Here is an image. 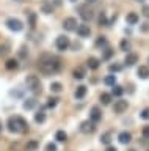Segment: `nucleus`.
<instances>
[{"label": "nucleus", "mask_w": 149, "mask_h": 151, "mask_svg": "<svg viewBox=\"0 0 149 151\" xmlns=\"http://www.w3.org/2000/svg\"><path fill=\"white\" fill-rule=\"evenodd\" d=\"M77 19L76 17H68V19H64V22H63V27H64V30H68V32H74L77 28Z\"/></svg>", "instance_id": "9"}, {"label": "nucleus", "mask_w": 149, "mask_h": 151, "mask_svg": "<svg viewBox=\"0 0 149 151\" xmlns=\"http://www.w3.org/2000/svg\"><path fill=\"white\" fill-rule=\"evenodd\" d=\"M61 88H63V85L60 83V82H53V83H50V90H52L53 93H60V91H61Z\"/></svg>", "instance_id": "28"}, {"label": "nucleus", "mask_w": 149, "mask_h": 151, "mask_svg": "<svg viewBox=\"0 0 149 151\" xmlns=\"http://www.w3.org/2000/svg\"><path fill=\"white\" fill-rule=\"evenodd\" d=\"M111 55H113V50H111L110 47H108V49H105L104 55H102V60H108V58H110Z\"/></svg>", "instance_id": "34"}, {"label": "nucleus", "mask_w": 149, "mask_h": 151, "mask_svg": "<svg viewBox=\"0 0 149 151\" xmlns=\"http://www.w3.org/2000/svg\"><path fill=\"white\" fill-rule=\"evenodd\" d=\"M129 107V102L124 101V99H118V101H115V106H113V110L115 113H124L127 110Z\"/></svg>", "instance_id": "8"}, {"label": "nucleus", "mask_w": 149, "mask_h": 151, "mask_svg": "<svg viewBox=\"0 0 149 151\" xmlns=\"http://www.w3.org/2000/svg\"><path fill=\"white\" fill-rule=\"evenodd\" d=\"M124 63L127 65V66H133L135 63H138V55H137V54H133V52H127Z\"/></svg>", "instance_id": "12"}, {"label": "nucleus", "mask_w": 149, "mask_h": 151, "mask_svg": "<svg viewBox=\"0 0 149 151\" xmlns=\"http://www.w3.org/2000/svg\"><path fill=\"white\" fill-rule=\"evenodd\" d=\"M141 32H149V24L148 22H144L141 25Z\"/></svg>", "instance_id": "42"}, {"label": "nucleus", "mask_w": 149, "mask_h": 151, "mask_svg": "<svg viewBox=\"0 0 149 151\" xmlns=\"http://www.w3.org/2000/svg\"><path fill=\"white\" fill-rule=\"evenodd\" d=\"M41 9H43V13H44V14H50V13L53 11L52 5H47V3H44L43 6H41Z\"/></svg>", "instance_id": "31"}, {"label": "nucleus", "mask_w": 149, "mask_h": 151, "mask_svg": "<svg viewBox=\"0 0 149 151\" xmlns=\"http://www.w3.org/2000/svg\"><path fill=\"white\" fill-rule=\"evenodd\" d=\"M129 151H135V150H129Z\"/></svg>", "instance_id": "48"}, {"label": "nucleus", "mask_w": 149, "mask_h": 151, "mask_svg": "<svg viewBox=\"0 0 149 151\" xmlns=\"http://www.w3.org/2000/svg\"><path fill=\"white\" fill-rule=\"evenodd\" d=\"M35 121H36V123H44V121H46V113H44V110H39V112L35 113Z\"/></svg>", "instance_id": "23"}, {"label": "nucleus", "mask_w": 149, "mask_h": 151, "mask_svg": "<svg viewBox=\"0 0 149 151\" xmlns=\"http://www.w3.org/2000/svg\"><path fill=\"white\" fill-rule=\"evenodd\" d=\"M5 25L10 28L11 32H21L22 28H24V24H22L19 19H16V17H10V19H6V22H5Z\"/></svg>", "instance_id": "6"}, {"label": "nucleus", "mask_w": 149, "mask_h": 151, "mask_svg": "<svg viewBox=\"0 0 149 151\" xmlns=\"http://www.w3.org/2000/svg\"><path fill=\"white\" fill-rule=\"evenodd\" d=\"M16 2H19V0H16Z\"/></svg>", "instance_id": "50"}, {"label": "nucleus", "mask_w": 149, "mask_h": 151, "mask_svg": "<svg viewBox=\"0 0 149 151\" xmlns=\"http://www.w3.org/2000/svg\"><path fill=\"white\" fill-rule=\"evenodd\" d=\"M90 120L93 121V123H99L101 120H102V112H101V109L99 107H93L91 109V112H90Z\"/></svg>", "instance_id": "11"}, {"label": "nucleus", "mask_w": 149, "mask_h": 151, "mask_svg": "<svg viewBox=\"0 0 149 151\" xmlns=\"http://www.w3.org/2000/svg\"><path fill=\"white\" fill-rule=\"evenodd\" d=\"M6 126H8V131L13 132V134H25V132H29V123H27L25 118H22L19 115L8 118Z\"/></svg>", "instance_id": "2"}, {"label": "nucleus", "mask_w": 149, "mask_h": 151, "mask_svg": "<svg viewBox=\"0 0 149 151\" xmlns=\"http://www.w3.org/2000/svg\"><path fill=\"white\" fill-rule=\"evenodd\" d=\"M105 151H118V150H116V148H115V146H108V148H107Z\"/></svg>", "instance_id": "44"}, {"label": "nucleus", "mask_w": 149, "mask_h": 151, "mask_svg": "<svg viewBox=\"0 0 149 151\" xmlns=\"http://www.w3.org/2000/svg\"><path fill=\"white\" fill-rule=\"evenodd\" d=\"M125 21H127V24H130V25H135V24H138V14L137 13H129L127 17H125Z\"/></svg>", "instance_id": "16"}, {"label": "nucleus", "mask_w": 149, "mask_h": 151, "mask_svg": "<svg viewBox=\"0 0 149 151\" xmlns=\"http://www.w3.org/2000/svg\"><path fill=\"white\" fill-rule=\"evenodd\" d=\"M80 131L83 134H93V132L96 131V123H93L91 120H86L80 123Z\"/></svg>", "instance_id": "7"}, {"label": "nucleus", "mask_w": 149, "mask_h": 151, "mask_svg": "<svg viewBox=\"0 0 149 151\" xmlns=\"http://www.w3.org/2000/svg\"><path fill=\"white\" fill-rule=\"evenodd\" d=\"M76 32H77V35H78V36H82V38H86V36H90V35H91L90 25H86V24H80V25H77Z\"/></svg>", "instance_id": "10"}, {"label": "nucleus", "mask_w": 149, "mask_h": 151, "mask_svg": "<svg viewBox=\"0 0 149 151\" xmlns=\"http://www.w3.org/2000/svg\"><path fill=\"white\" fill-rule=\"evenodd\" d=\"M140 116H141L143 120H149V107L144 109V110H143L141 113H140Z\"/></svg>", "instance_id": "37"}, {"label": "nucleus", "mask_w": 149, "mask_h": 151, "mask_svg": "<svg viewBox=\"0 0 149 151\" xmlns=\"http://www.w3.org/2000/svg\"><path fill=\"white\" fill-rule=\"evenodd\" d=\"M78 14H80V17L83 19V21H91L93 17H94V11L90 8V3H83L78 6Z\"/></svg>", "instance_id": "4"}, {"label": "nucleus", "mask_w": 149, "mask_h": 151, "mask_svg": "<svg viewBox=\"0 0 149 151\" xmlns=\"http://www.w3.org/2000/svg\"><path fill=\"white\" fill-rule=\"evenodd\" d=\"M104 83L105 85H110V87L116 85V76H107V77L104 79Z\"/></svg>", "instance_id": "26"}, {"label": "nucleus", "mask_w": 149, "mask_h": 151, "mask_svg": "<svg viewBox=\"0 0 149 151\" xmlns=\"http://www.w3.org/2000/svg\"><path fill=\"white\" fill-rule=\"evenodd\" d=\"M72 76H74L76 79H83V77H85V69H83L82 66H78V68H76V69H74Z\"/></svg>", "instance_id": "22"}, {"label": "nucleus", "mask_w": 149, "mask_h": 151, "mask_svg": "<svg viewBox=\"0 0 149 151\" xmlns=\"http://www.w3.org/2000/svg\"><path fill=\"white\" fill-rule=\"evenodd\" d=\"M27 55H29V50L25 52V47H21V50H19V57H21V58H25Z\"/></svg>", "instance_id": "41"}, {"label": "nucleus", "mask_w": 149, "mask_h": 151, "mask_svg": "<svg viewBox=\"0 0 149 151\" xmlns=\"http://www.w3.org/2000/svg\"><path fill=\"white\" fill-rule=\"evenodd\" d=\"M8 52H10V44L5 42L3 46H0V55H6Z\"/></svg>", "instance_id": "32"}, {"label": "nucleus", "mask_w": 149, "mask_h": 151, "mask_svg": "<svg viewBox=\"0 0 149 151\" xmlns=\"http://www.w3.org/2000/svg\"><path fill=\"white\" fill-rule=\"evenodd\" d=\"M118 139H119V142L123 145H127V143H130V140H132V135H130L127 131H124V132H121V134L118 135Z\"/></svg>", "instance_id": "14"}, {"label": "nucleus", "mask_w": 149, "mask_h": 151, "mask_svg": "<svg viewBox=\"0 0 149 151\" xmlns=\"http://www.w3.org/2000/svg\"><path fill=\"white\" fill-rule=\"evenodd\" d=\"M38 68L44 76L57 74V73H60V69H61V60H60L58 57L52 55V54H44L39 58Z\"/></svg>", "instance_id": "1"}, {"label": "nucleus", "mask_w": 149, "mask_h": 151, "mask_svg": "<svg viewBox=\"0 0 149 151\" xmlns=\"http://www.w3.org/2000/svg\"><path fill=\"white\" fill-rule=\"evenodd\" d=\"M72 2H76V0H72Z\"/></svg>", "instance_id": "49"}, {"label": "nucleus", "mask_w": 149, "mask_h": 151, "mask_svg": "<svg viewBox=\"0 0 149 151\" xmlns=\"http://www.w3.org/2000/svg\"><path fill=\"white\" fill-rule=\"evenodd\" d=\"M0 129H2V123H0Z\"/></svg>", "instance_id": "47"}, {"label": "nucleus", "mask_w": 149, "mask_h": 151, "mask_svg": "<svg viewBox=\"0 0 149 151\" xmlns=\"http://www.w3.org/2000/svg\"><path fill=\"white\" fill-rule=\"evenodd\" d=\"M107 44V40H105V36H99L97 38V41H96V46H105Z\"/></svg>", "instance_id": "36"}, {"label": "nucleus", "mask_w": 149, "mask_h": 151, "mask_svg": "<svg viewBox=\"0 0 149 151\" xmlns=\"http://www.w3.org/2000/svg\"><path fill=\"white\" fill-rule=\"evenodd\" d=\"M137 2H144V0H137Z\"/></svg>", "instance_id": "46"}, {"label": "nucleus", "mask_w": 149, "mask_h": 151, "mask_svg": "<svg viewBox=\"0 0 149 151\" xmlns=\"http://www.w3.org/2000/svg\"><path fill=\"white\" fill-rule=\"evenodd\" d=\"M86 65H88V68H90V69H97V68H99V65H101V60L96 58V57H90V58L86 60Z\"/></svg>", "instance_id": "13"}, {"label": "nucleus", "mask_w": 149, "mask_h": 151, "mask_svg": "<svg viewBox=\"0 0 149 151\" xmlns=\"http://www.w3.org/2000/svg\"><path fill=\"white\" fill-rule=\"evenodd\" d=\"M57 102H58V99H57V98H49V99H47V104H46V106H47L49 109H53L55 106H57Z\"/></svg>", "instance_id": "30"}, {"label": "nucleus", "mask_w": 149, "mask_h": 151, "mask_svg": "<svg viewBox=\"0 0 149 151\" xmlns=\"http://www.w3.org/2000/svg\"><path fill=\"white\" fill-rule=\"evenodd\" d=\"M141 13H143L144 17H149V5H144L143 9H141Z\"/></svg>", "instance_id": "39"}, {"label": "nucleus", "mask_w": 149, "mask_h": 151, "mask_svg": "<svg viewBox=\"0 0 149 151\" xmlns=\"http://www.w3.org/2000/svg\"><path fill=\"white\" fill-rule=\"evenodd\" d=\"M55 46H57L58 50L64 52V50L69 49V46H71V41H69V38H68L66 35H60V36L57 38V41H55Z\"/></svg>", "instance_id": "5"}, {"label": "nucleus", "mask_w": 149, "mask_h": 151, "mask_svg": "<svg viewBox=\"0 0 149 151\" xmlns=\"http://www.w3.org/2000/svg\"><path fill=\"white\" fill-rule=\"evenodd\" d=\"M46 151H57V145H55V143H47Z\"/></svg>", "instance_id": "40"}, {"label": "nucleus", "mask_w": 149, "mask_h": 151, "mask_svg": "<svg viewBox=\"0 0 149 151\" xmlns=\"http://www.w3.org/2000/svg\"><path fill=\"white\" fill-rule=\"evenodd\" d=\"M121 49L125 50V52L130 50V42H129L127 40H123V41H121Z\"/></svg>", "instance_id": "33"}, {"label": "nucleus", "mask_w": 149, "mask_h": 151, "mask_svg": "<svg viewBox=\"0 0 149 151\" xmlns=\"http://www.w3.org/2000/svg\"><path fill=\"white\" fill-rule=\"evenodd\" d=\"M141 134H143V137H144V139H149V124H146V126L143 127Z\"/></svg>", "instance_id": "38"}, {"label": "nucleus", "mask_w": 149, "mask_h": 151, "mask_svg": "<svg viewBox=\"0 0 149 151\" xmlns=\"http://www.w3.org/2000/svg\"><path fill=\"white\" fill-rule=\"evenodd\" d=\"M38 146H39V143L36 140H30V142H27V143H25V151H36V150H38Z\"/></svg>", "instance_id": "17"}, {"label": "nucleus", "mask_w": 149, "mask_h": 151, "mask_svg": "<svg viewBox=\"0 0 149 151\" xmlns=\"http://www.w3.org/2000/svg\"><path fill=\"white\" fill-rule=\"evenodd\" d=\"M101 142H102L104 145H108L110 142H111V132H105V134H102Z\"/></svg>", "instance_id": "27"}, {"label": "nucleus", "mask_w": 149, "mask_h": 151, "mask_svg": "<svg viewBox=\"0 0 149 151\" xmlns=\"http://www.w3.org/2000/svg\"><path fill=\"white\" fill-rule=\"evenodd\" d=\"M137 74L140 79H148L149 77V66H140L137 69Z\"/></svg>", "instance_id": "15"}, {"label": "nucleus", "mask_w": 149, "mask_h": 151, "mask_svg": "<svg viewBox=\"0 0 149 151\" xmlns=\"http://www.w3.org/2000/svg\"><path fill=\"white\" fill-rule=\"evenodd\" d=\"M121 69H123V66L118 65V63H115V65H110V66H108V71H110V73H119Z\"/></svg>", "instance_id": "29"}, {"label": "nucleus", "mask_w": 149, "mask_h": 151, "mask_svg": "<svg viewBox=\"0 0 149 151\" xmlns=\"http://www.w3.org/2000/svg\"><path fill=\"white\" fill-rule=\"evenodd\" d=\"M101 102L105 104V106H108V104L111 102V94H108V93H102V94H101Z\"/></svg>", "instance_id": "24"}, {"label": "nucleus", "mask_w": 149, "mask_h": 151, "mask_svg": "<svg viewBox=\"0 0 149 151\" xmlns=\"http://www.w3.org/2000/svg\"><path fill=\"white\" fill-rule=\"evenodd\" d=\"M25 85H27V90L31 91V93H35V94H41V91H43V85H41L39 77H36V76H33V74L27 76Z\"/></svg>", "instance_id": "3"}, {"label": "nucleus", "mask_w": 149, "mask_h": 151, "mask_svg": "<svg viewBox=\"0 0 149 151\" xmlns=\"http://www.w3.org/2000/svg\"><path fill=\"white\" fill-rule=\"evenodd\" d=\"M85 94H86V87H85V85H80V87H77V90H76V98H77V99L85 98Z\"/></svg>", "instance_id": "19"}, {"label": "nucleus", "mask_w": 149, "mask_h": 151, "mask_svg": "<svg viewBox=\"0 0 149 151\" xmlns=\"http://www.w3.org/2000/svg\"><path fill=\"white\" fill-rule=\"evenodd\" d=\"M99 24H101V25H108V22H107V17H105L104 13H101V16H99Z\"/></svg>", "instance_id": "35"}, {"label": "nucleus", "mask_w": 149, "mask_h": 151, "mask_svg": "<svg viewBox=\"0 0 149 151\" xmlns=\"http://www.w3.org/2000/svg\"><path fill=\"white\" fill-rule=\"evenodd\" d=\"M94 2H97V0H86V3H94Z\"/></svg>", "instance_id": "45"}, {"label": "nucleus", "mask_w": 149, "mask_h": 151, "mask_svg": "<svg viewBox=\"0 0 149 151\" xmlns=\"http://www.w3.org/2000/svg\"><path fill=\"white\" fill-rule=\"evenodd\" d=\"M55 139H57L58 142H66L68 140V135H66V132H64V131H57Z\"/></svg>", "instance_id": "25"}, {"label": "nucleus", "mask_w": 149, "mask_h": 151, "mask_svg": "<svg viewBox=\"0 0 149 151\" xmlns=\"http://www.w3.org/2000/svg\"><path fill=\"white\" fill-rule=\"evenodd\" d=\"M35 19H36L35 14L31 13V14H30V25H31V27H35Z\"/></svg>", "instance_id": "43"}, {"label": "nucleus", "mask_w": 149, "mask_h": 151, "mask_svg": "<svg viewBox=\"0 0 149 151\" xmlns=\"http://www.w3.org/2000/svg\"><path fill=\"white\" fill-rule=\"evenodd\" d=\"M17 66H19V63H17V60H14V58L6 60V63H5V68H6V69H10V71L17 69Z\"/></svg>", "instance_id": "18"}, {"label": "nucleus", "mask_w": 149, "mask_h": 151, "mask_svg": "<svg viewBox=\"0 0 149 151\" xmlns=\"http://www.w3.org/2000/svg\"><path fill=\"white\" fill-rule=\"evenodd\" d=\"M123 93H124V88H123V87H119V85H113V90H111V96L119 98V96H123Z\"/></svg>", "instance_id": "20"}, {"label": "nucleus", "mask_w": 149, "mask_h": 151, "mask_svg": "<svg viewBox=\"0 0 149 151\" xmlns=\"http://www.w3.org/2000/svg\"><path fill=\"white\" fill-rule=\"evenodd\" d=\"M35 106H36V99L35 98H30V99H27V101L24 102L25 110H31V109H35Z\"/></svg>", "instance_id": "21"}]
</instances>
